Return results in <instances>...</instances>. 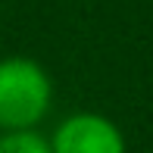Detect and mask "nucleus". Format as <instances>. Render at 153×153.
Masks as SVG:
<instances>
[{
	"label": "nucleus",
	"mask_w": 153,
	"mask_h": 153,
	"mask_svg": "<svg viewBox=\"0 0 153 153\" xmlns=\"http://www.w3.org/2000/svg\"><path fill=\"white\" fill-rule=\"evenodd\" d=\"M50 78L34 59L6 56L0 59V125L28 131L44 119L50 106Z\"/></svg>",
	"instance_id": "nucleus-1"
},
{
	"label": "nucleus",
	"mask_w": 153,
	"mask_h": 153,
	"mask_svg": "<svg viewBox=\"0 0 153 153\" xmlns=\"http://www.w3.org/2000/svg\"><path fill=\"white\" fill-rule=\"evenodd\" d=\"M53 153H125V137L109 119L94 113L69 116L56 128Z\"/></svg>",
	"instance_id": "nucleus-2"
},
{
	"label": "nucleus",
	"mask_w": 153,
	"mask_h": 153,
	"mask_svg": "<svg viewBox=\"0 0 153 153\" xmlns=\"http://www.w3.org/2000/svg\"><path fill=\"white\" fill-rule=\"evenodd\" d=\"M0 153H53V150L34 131H13L0 137Z\"/></svg>",
	"instance_id": "nucleus-3"
}]
</instances>
